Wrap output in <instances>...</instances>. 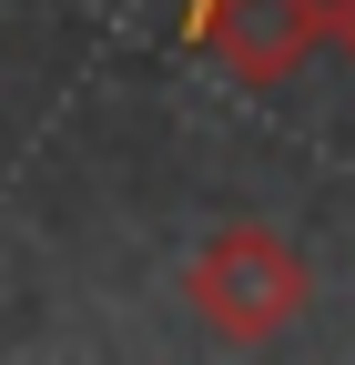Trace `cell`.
Instances as JSON below:
<instances>
[{
    "label": "cell",
    "mask_w": 355,
    "mask_h": 365,
    "mask_svg": "<svg viewBox=\"0 0 355 365\" xmlns=\"http://www.w3.org/2000/svg\"><path fill=\"white\" fill-rule=\"evenodd\" d=\"M183 294H193V314H203L224 345H274L294 314H304V294H315V264H304L264 213H234L224 234L193 254Z\"/></svg>",
    "instance_id": "1"
},
{
    "label": "cell",
    "mask_w": 355,
    "mask_h": 365,
    "mask_svg": "<svg viewBox=\"0 0 355 365\" xmlns=\"http://www.w3.org/2000/svg\"><path fill=\"white\" fill-rule=\"evenodd\" d=\"M335 11V31H325V51H345V71H355V0H325Z\"/></svg>",
    "instance_id": "3"
},
{
    "label": "cell",
    "mask_w": 355,
    "mask_h": 365,
    "mask_svg": "<svg viewBox=\"0 0 355 365\" xmlns=\"http://www.w3.org/2000/svg\"><path fill=\"white\" fill-rule=\"evenodd\" d=\"M335 11L325 0H193V41L213 51V71L244 91H274L325 51Z\"/></svg>",
    "instance_id": "2"
}]
</instances>
